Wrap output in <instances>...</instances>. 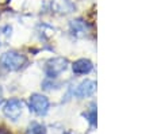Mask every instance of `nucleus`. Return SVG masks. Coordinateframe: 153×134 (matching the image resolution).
<instances>
[{"mask_svg": "<svg viewBox=\"0 0 153 134\" xmlns=\"http://www.w3.org/2000/svg\"><path fill=\"white\" fill-rule=\"evenodd\" d=\"M0 64L4 69L14 72L23 68V65L26 64V57L16 52H7L0 57Z\"/></svg>", "mask_w": 153, "mask_h": 134, "instance_id": "f257e3e1", "label": "nucleus"}, {"mask_svg": "<svg viewBox=\"0 0 153 134\" xmlns=\"http://www.w3.org/2000/svg\"><path fill=\"white\" fill-rule=\"evenodd\" d=\"M29 107H30V111L34 113L35 115L43 117V115H46L48 111H49L50 103L46 96H43L41 93H33L29 100Z\"/></svg>", "mask_w": 153, "mask_h": 134, "instance_id": "f03ea898", "label": "nucleus"}, {"mask_svg": "<svg viewBox=\"0 0 153 134\" xmlns=\"http://www.w3.org/2000/svg\"><path fill=\"white\" fill-rule=\"evenodd\" d=\"M68 68V61L67 58L62 57H56V58H50L45 65V73H46L48 79H54L60 73Z\"/></svg>", "mask_w": 153, "mask_h": 134, "instance_id": "7ed1b4c3", "label": "nucleus"}, {"mask_svg": "<svg viewBox=\"0 0 153 134\" xmlns=\"http://www.w3.org/2000/svg\"><path fill=\"white\" fill-rule=\"evenodd\" d=\"M22 113H23V102L16 98L7 100L3 107V114L11 121H18Z\"/></svg>", "mask_w": 153, "mask_h": 134, "instance_id": "20e7f679", "label": "nucleus"}, {"mask_svg": "<svg viewBox=\"0 0 153 134\" xmlns=\"http://www.w3.org/2000/svg\"><path fill=\"white\" fill-rule=\"evenodd\" d=\"M96 91V83L94 80H84L76 87V90L73 91V95L79 99L83 98H88L91 95H94V92Z\"/></svg>", "mask_w": 153, "mask_h": 134, "instance_id": "39448f33", "label": "nucleus"}, {"mask_svg": "<svg viewBox=\"0 0 153 134\" xmlns=\"http://www.w3.org/2000/svg\"><path fill=\"white\" fill-rule=\"evenodd\" d=\"M72 69L76 75H85V73H90L92 70V62L85 58L77 60L76 62H73Z\"/></svg>", "mask_w": 153, "mask_h": 134, "instance_id": "423d86ee", "label": "nucleus"}, {"mask_svg": "<svg viewBox=\"0 0 153 134\" xmlns=\"http://www.w3.org/2000/svg\"><path fill=\"white\" fill-rule=\"evenodd\" d=\"M53 10L60 14H68L73 11V3L71 0H53Z\"/></svg>", "mask_w": 153, "mask_h": 134, "instance_id": "0eeeda50", "label": "nucleus"}, {"mask_svg": "<svg viewBox=\"0 0 153 134\" xmlns=\"http://www.w3.org/2000/svg\"><path fill=\"white\" fill-rule=\"evenodd\" d=\"M71 31H72L73 35H81L87 31V27L85 23L80 19H76V21L71 22Z\"/></svg>", "mask_w": 153, "mask_h": 134, "instance_id": "6e6552de", "label": "nucleus"}, {"mask_svg": "<svg viewBox=\"0 0 153 134\" xmlns=\"http://www.w3.org/2000/svg\"><path fill=\"white\" fill-rule=\"evenodd\" d=\"M46 126L38 122H33L29 125V127L26 129V134H46Z\"/></svg>", "mask_w": 153, "mask_h": 134, "instance_id": "1a4fd4ad", "label": "nucleus"}, {"mask_svg": "<svg viewBox=\"0 0 153 134\" xmlns=\"http://www.w3.org/2000/svg\"><path fill=\"white\" fill-rule=\"evenodd\" d=\"M84 117L88 119V122L91 123V125H96V106L92 104L91 106V108L87 113H84Z\"/></svg>", "mask_w": 153, "mask_h": 134, "instance_id": "9d476101", "label": "nucleus"}, {"mask_svg": "<svg viewBox=\"0 0 153 134\" xmlns=\"http://www.w3.org/2000/svg\"><path fill=\"white\" fill-rule=\"evenodd\" d=\"M3 103V88H1V85H0V104Z\"/></svg>", "mask_w": 153, "mask_h": 134, "instance_id": "9b49d317", "label": "nucleus"}, {"mask_svg": "<svg viewBox=\"0 0 153 134\" xmlns=\"http://www.w3.org/2000/svg\"><path fill=\"white\" fill-rule=\"evenodd\" d=\"M67 134H69V133H67Z\"/></svg>", "mask_w": 153, "mask_h": 134, "instance_id": "f8f14e48", "label": "nucleus"}]
</instances>
